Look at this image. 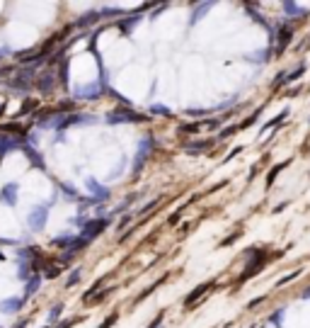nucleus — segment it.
<instances>
[{"label": "nucleus", "mask_w": 310, "mask_h": 328, "mask_svg": "<svg viewBox=\"0 0 310 328\" xmlns=\"http://www.w3.org/2000/svg\"><path fill=\"white\" fill-rule=\"evenodd\" d=\"M44 219H46V212L41 209V214H34V216H32V226H41V224H44Z\"/></svg>", "instance_id": "nucleus-1"}, {"label": "nucleus", "mask_w": 310, "mask_h": 328, "mask_svg": "<svg viewBox=\"0 0 310 328\" xmlns=\"http://www.w3.org/2000/svg\"><path fill=\"white\" fill-rule=\"evenodd\" d=\"M289 34H291L289 29H283V32H281V39H279V49L286 47V42H289Z\"/></svg>", "instance_id": "nucleus-2"}]
</instances>
